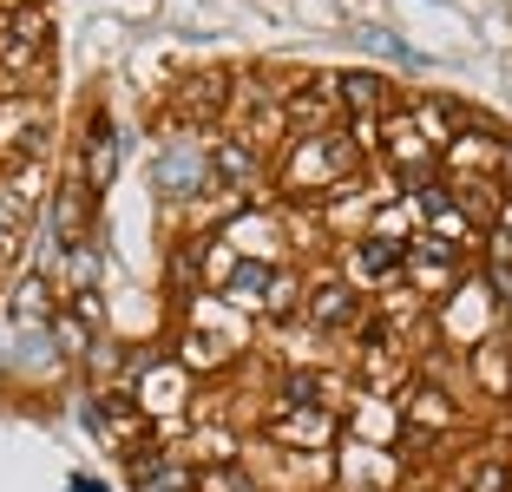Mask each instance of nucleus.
Here are the masks:
<instances>
[{"instance_id":"1","label":"nucleus","mask_w":512,"mask_h":492,"mask_svg":"<svg viewBox=\"0 0 512 492\" xmlns=\"http://www.w3.org/2000/svg\"><path fill=\"white\" fill-rule=\"evenodd\" d=\"M276 197H283V204H309L316 210L322 197H335L342 191V184H355L368 171V158L355 145H348L342 132H316V138H289L283 151H276Z\"/></svg>"},{"instance_id":"2","label":"nucleus","mask_w":512,"mask_h":492,"mask_svg":"<svg viewBox=\"0 0 512 492\" xmlns=\"http://www.w3.org/2000/svg\"><path fill=\"white\" fill-rule=\"evenodd\" d=\"M250 355V315H237L224 296H197L184 302L178 328H171V361H178L184 374H224L237 368V361Z\"/></svg>"},{"instance_id":"3","label":"nucleus","mask_w":512,"mask_h":492,"mask_svg":"<svg viewBox=\"0 0 512 492\" xmlns=\"http://www.w3.org/2000/svg\"><path fill=\"white\" fill-rule=\"evenodd\" d=\"M145 191L158 210H204V197H217L211 138L165 132V145L151 151V164H145Z\"/></svg>"},{"instance_id":"4","label":"nucleus","mask_w":512,"mask_h":492,"mask_svg":"<svg viewBox=\"0 0 512 492\" xmlns=\"http://www.w3.org/2000/svg\"><path fill=\"white\" fill-rule=\"evenodd\" d=\"M427 328H434V342H447V348H480L486 335H499L506 328V309H499V296L486 289V276H480V263L460 276V283L447 289V296L427 309Z\"/></svg>"},{"instance_id":"5","label":"nucleus","mask_w":512,"mask_h":492,"mask_svg":"<svg viewBox=\"0 0 512 492\" xmlns=\"http://www.w3.org/2000/svg\"><path fill=\"white\" fill-rule=\"evenodd\" d=\"M342 440H348V414H335V407H296V414L263 420V447L289 453V460H335Z\"/></svg>"},{"instance_id":"6","label":"nucleus","mask_w":512,"mask_h":492,"mask_svg":"<svg viewBox=\"0 0 512 492\" xmlns=\"http://www.w3.org/2000/svg\"><path fill=\"white\" fill-rule=\"evenodd\" d=\"M230 99H237V73H191L171 92V132H224Z\"/></svg>"},{"instance_id":"7","label":"nucleus","mask_w":512,"mask_h":492,"mask_svg":"<svg viewBox=\"0 0 512 492\" xmlns=\"http://www.w3.org/2000/svg\"><path fill=\"white\" fill-rule=\"evenodd\" d=\"M217 237L230 243L237 256H250V263H289V210H270V204H243L230 210L224 224H217Z\"/></svg>"},{"instance_id":"8","label":"nucleus","mask_w":512,"mask_h":492,"mask_svg":"<svg viewBox=\"0 0 512 492\" xmlns=\"http://www.w3.org/2000/svg\"><path fill=\"white\" fill-rule=\"evenodd\" d=\"M211 171H217V191H224L230 204H263V197L276 191L270 158L250 151L243 138H230V132H211Z\"/></svg>"},{"instance_id":"9","label":"nucleus","mask_w":512,"mask_h":492,"mask_svg":"<svg viewBox=\"0 0 512 492\" xmlns=\"http://www.w3.org/2000/svg\"><path fill=\"white\" fill-rule=\"evenodd\" d=\"M381 171L401 178V191L421 184V178H440V151H434V138H427L421 125L407 119V105L381 119Z\"/></svg>"},{"instance_id":"10","label":"nucleus","mask_w":512,"mask_h":492,"mask_svg":"<svg viewBox=\"0 0 512 492\" xmlns=\"http://www.w3.org/2000/svg\"><path fill=\"white\" fill-rule=\"evenodd\" d=\"M46 46H53V27H46L40 7L0 14V79H7V92H27V73L46 60Z\"/></svg>"},{"instance_id":"11","label":"nucleus","mask_w":512,"mask_h":492,"mask_svg":"<svg viewBox=\"0 0 512 492\" xmlns=\"http://www.w3.org/2000/svg\"><path fill=\"white\" fill-rule=\"evenodd\" d=\"M86 427L99 433V447L125 453V460H132V453L151 440V420H145V407L132 401V388H99L86 401Z\"/></svg>"},{"instance_id":"12","label":"nucleus","mask_w":512,"mask_h":492,"mask_svg":"<svg viewBox=\"0 0 512 492\" xmlns=\"http://www.w3.org/2000/svg\"><path fill=\"white\" fill-rule=\"evenodd\" d=\"M132 401L145 407V420H165V414H184L191 407V388H197V374H184L171 355H138L132 368Z\"/></svg>"},{"instance_id":"13","label":"nucleus","mask_w":512,"mask_h":492,"mask_svg":"<svg viewBox=\"0 0 512 492\" xmlns=\"http://www.w3.org/2000/svg\"><path fill=\"white\" fill-rule=\"evenodd\" d=\"M46 132H53V112L33 92H0V164L46 158Z\"/></svg>"},{"instance_id":"14","label":"nucleus","mask_w":512,"mask_h":492,"mask_svg":"<svg viewBox=\"0 0 512 492\" xmlns=\"http://www.w3.org/2000/svg\"><path fill=\"white\" fill-rule=\"evenodd\" d=\"M329 466H335V492H394V479H401V453L375 447V440H355V433L335 447Z\"/></svg>"},{"instance_id":"15","label":"nucleus","mask_w":512,"mask_h":492,"mask_svg":"<svg viewBox=\"0 0 512 492\" xmlns=\"http://www.w3.org/2000/svg\"><path fill=\"white\" fill-rule=\"evenodd\" d=\"M302 322L322 328V335H335V328H362V322H368V296L348 283L342 269H329V276H309V296H302Z\"/></svg>"},{"instance_id":"16","label":"nucleus","mask_w":512,"mask_h":492,"mask_svg":"<svg viewBox=\"0 0 512 492\" xmlns=\"http://www.w3.org/2000/svg\"><path fill=\"white\" fill-rule=\"evenodd\" d=\"M335 86V105H342V119H388V112H401V86H394L388 73H375V66H342V73H329Z\"/></svg>"},{"instance_id":"17","label":"nucleus","mask_w":512,"mask_h":492,"mask_svg":"<svg viewBox=\"0 0 512 492\" xmlns=\"http://www.w3.org/2000/svg\"><path fill=\"white\" fill-rule=\"evenodd\" d=\"M401 263H407L401 243H388V237H375V230H368L362 243H342V263H335V269H342L348 283H355V289L368 296V289L401 283Z\"/></svg>"},{"instance_id":"18","label":"nucleus","mask_w":512,"mask_h":492,"mask_svg":"<svg viewBox=\"0 0 512 492\" xmlns=\"http://www.w3.org/2000/svg\"><path fill=\"white\" fill-rule=\"evenodd\" d=\"M73 178L86 184L92 197H106L112 178H119V132H112L106 112H92L86 132H79V158H73Z\"/></svg>"},{"instance_id":"19","label":"nucleus","mask_w":512,"mask_h":492,"mask_svg":"<svg viewBox=\"0 0 512 492\" xmlns=\"http://www.w3.org/2000/svg\"><path fill=\"white\" fill-rule=\"evenodd\" d=\"M467 381L473 394H486L493 407H512V328H499V335H486L480 348H467Z\"/></svg>"},{"instance_id":"20","label":"nucleus","mask_w":512,"mask_h":492,"mask_svg":"<svg viewBox=\"0 0 512 492\" xmlns=\"http://www.w3.org/2000/svg\"><path fill=\"white\" fill-rule=\"evenodd\" d=\"M270 276H276V263H250V256H237V269H230V276L211 289V296H224L237 315L263 322V302H270Z\"/></svg>"},{"instance_id":"21","label":"nucleus","mask_w":512,"mask_h":492,"mask_svg":"<svg viewBox=\"0 0 512 492\" xmlns=\"http://www.w3.org/2000/svg\"><path fill=\"white\" fill-rule=\"evenodd\" d=\"M407 119H414L427 138H434V151H447L453 138L467 132V105L447 99V92H414V99H407Z\"/></svg>"},{"instance_id":"22","label":"nucleus","mask_w":512,"mask_h":492,"mask_svg":"<svg viewBox=\"0 0 512 492\" xmlns=\"http://www.w3.org/2000/svg\"><path fill=\"white\" fill-rule=\"evenodd\" d=\"M66 302L53 296V276L46 269H27L14 283V296H7V315H14V328H53V315H60Z\"/></svg>"},{"instance_id":"23","label":"nucleus","mask_w":512,"mask_h":492,"mask_svg":"<svg viewBox=\"0 0 512 492\" xmlns=\"http://www.w3.org/2000/svg\"><path fill=\"white\" fill-rule=\"evenodd\" d=\"M99 269H106V250H99V237H86V243H66L60 263L46 269V276H53V289H66V302H73V296H86V289H99Z\"/></svg>"},{"instance_id":"24","label":"nucleus","mask_w":512,"mask_h":492,"mask_svg":"<svg viewBox=\"0 0 512 492\" xmlns=\"http://www.w3.org/2000/svg\"><path fill=\"white\" fill-rule=\"evenodd\" d=\"M302 296H309V276H302L296 263H276L270 302H263V322H302Z\"/></svg>"},{"instance_id":"25","label":"nucleus","mask_w":512,"mask_h":492,"mask_svg":"<svg viewBox=\"0 0 512 492\" xmlns=\"http://www.w3.org/2000/svg\"><path fill=\"white\" fill-rule=\"evenodd\" d=\"M453 492H512V453H499V447L473 453V460L460 466V486Z\"/></svg>"},{"instance_id":"26","label":"nucleus","mask_w":512,"mask_h":492,"mask_svg":"<svg viewBox=\"0 0 512 492\" xmlns=\"http://www.w3.org/2000/svg\"><path fill=\"white\" fill-rule=\"evenodd\" d=\"M355 46H362L368 60H388V66H421V53H414V46H407L394 27H381V20H362V27H355Z\"/></svg>"},{"instance_id":"27","label":"nucleus","mask_w":512,"mask_h":492,"mask_svg":"<svg viewBox=\"0 0 512 492\" xmlns=\"http://www.w3.org/2000/svg\"><path fill=\"white\" fill-rule=\"evenodd\" d=\"M46 335H53V342H60V355L73 361V368H79V361L92 355V342H99V335H92V328L79 322L73 309H60V315H53V328H46Z\"/></svg>"},{"instance_id":"28","label":"nucleus","mask_w":512,"mask_h":492,"mask_svg":"<svg viewBox=\"0 0 512 492\" xmlns=\"http://www.w3.org/2000/svg\"><path fill=\"white\" fill-rule=\"evenodd\" d=\"M197 492H263V479L250 466H197Z\"/></svg>"},{"instance_id":"29","label":"nucleus","mask_w":512,"mask_h":492,"mask_svg":"<svg viewBox=\"0 0 512 492\" xmlns=\"http://www.w3.org/2000/svg\"><path fill=\"white\" fill-rule=\"evenodd\" d=\"M138 492H197V466H184V460H165V466H158V473H151Z\"/></svg>"},{"instance_id":"30","label":"nucleus","mask_w":512,"mask_h":492,"mask_svg":"<svg viewBox=\"0 0 512 492\" xmlns=\"http://www.w3.org/2000/svg\"><path fill=\"white\" fill-rule=\"evenodd\" d=\"M499 184H506V197H512V138H506V151H499Z\"/></svg>"},{"instance_id":"31","label":"nucleus","mask_w":512,"mask_h":492,"mask_svg":"<svg viewBox=\"0 0 512 492\" xmlns=\"http://www.w3.org/2000/svg\"><path fill=\"white\" fill-rule=\"evenodd\" d=\"M7 237H14V224H7V217H0V250H7Z\"/></svg>"},{"instance_id":"32","label":"nucleus","mask_w":512,"mask_h":492,"mask_svg":"<svg viewBox=\"0 0 512 492\" xmlns=\"http://www.w3.org/2000/svg\"><path fill=\"white\" fill-rule=\"evenodd\" d=\"M499 230H506V237H512V204H506V224H499Z\"/></svg>"}]
</instances>
